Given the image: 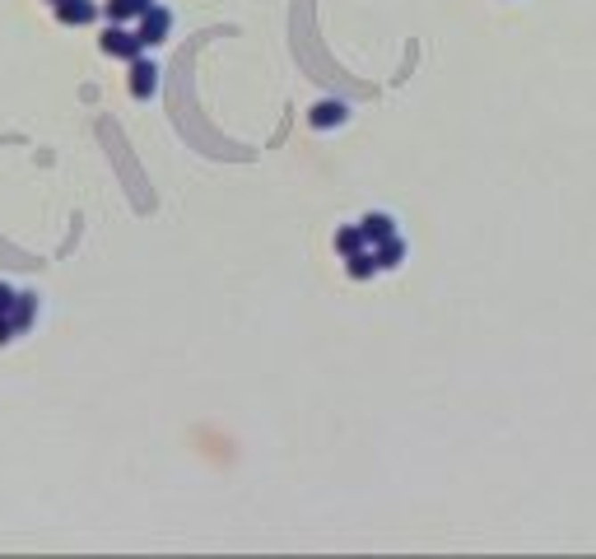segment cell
<instances>
[{"mask_svg":"<svg viewBox=\"0 0 596 559\" xmlns=\"http://www.w3.org/2000/svg\"><path fill=\"white\" fill-rule=\"evenodd\" d=\"M159 94V66L150 56L131 61V98H154Z\"/></svg>","mask_w":596,"mask_h":559,"instance_id":"277c9868","label":"cell"},{"mask_svg":"<svg viewBox=\"0 0 596 559\" xmlns=\"http://www.w3.org/2000/svg\"><path fill=\"white\" fill-rule=\"evenodd\" d=\"M145 10H154V0H108V5H102L108 24H131V19H140Z\"/></svg>","mask_w":596,"mask_h":559,"instance_id":"52a82bcc","label":"cell"},{"mask_svg":"<svg viewBox=\"0 0 596 559\" xmlns=\"http://www.w3.org/2000/svg\"><path fill=\"white\" fill-rule=\"evenodd\" d=\"M363 247H368V238H363L359 224H340L336 229V252L340 257H355V252H363Z\"/></svg>","mask_w":596,"mask_h":559,"instance_id":"9c48e42d","label":"cell"},{"mask_svg":"<svg viewBox=\"0 0 596 559\" xmlns=\"http://www.w3.org/2000/svg\"><path fill=\"white\" fill-rule=\"evenodd\" d=\"M345 271H349V280H373L382 266H378V252L373 247H363V252H355V257H345Z\"/></svg>","mask_w":596,"mask_h":559,"instance_id":"ba28073f","label":"cell"},{"mask_svg":"<svg viewBox=\"0 0 596 559\" xmlns=\"http://www.w3.org/2000/svg\"><path fill=\"white\" fill-rule=\"evenodd\" d=\"M19 336V326H14V317H5V313H0V345H10Z\"/></svg>","mask_w":596,"mask_h":559,"instance_id":"4fadbf2b","label":"cell"},{"mask_svg":"<svg viewBox=\"0 0 596 559\" xmlns=\"http://www.w3.org/2000/svg\"><path fill=\"white\" fill-rule=\"evenodd\" d=\"M10 317H14L19 331H29L33 317H37V294H19V303H14V313H10Z\"/></svg>","mask_w":596,"mask_h":559,"instance_id":"8fae6325","label":"cell"},{"mask_svg":"<svg viewBox=\"0 0 596 559\" xmlns=\"http://www.w3.org/2000/svg\"><path fill=\"white\" fill-rule=\"evenodd\" d=\"M52 10H56V19H61L66 29H85V24H94V19L102 14L94 0H56Z\"/></svg>","mask_w":596,"mask_h":559,"instance_id":"3957f363","label":"cell"},{"mask_svg":"<svg viewBox=\"0 0 596 559\" xmlns=\"http://www.w3.org/2000/svg\"><path fill=\"white\" fill-rule=\"evenodd\" d=\"M373 252H378V266H382V271H396V266L405 261V243H401V238H387V243L373 247Z\"/></svg>","mask_w":596,"mask_h":559,"instance_id":"30bf717a","label":"cell"},{"mask_svg":"<svg viewBox=\"0 0 596 559\" xmlns=\"http://www.w3.org/2000/svg\"><path fill=\"white\" fill-rule=\"evenodd\" d=\"M359 229H363L368 247H378V243H387V238H396V219H392V215H382V210H373V215H363V219H359Z\"/></svg>","mask_w":596,"mask_h":559,"instance_id":"8992f818","label":"cell"},{"mask_svg":"<svg viewBox=\"0 0 596 559\" xmlns=\"http://www.w3.org/2000/svg\"><path fill=\"white\" fill-rule=\"evenodd\" d=\"M98 43H102V52L117 56V61H135V56H145V37H140L135 29H127V24H108Z\"/></svg>","mask_w":596,"mask_h":559,"instance_id":"6da1fadb","label":"cell"},{"mask_svg":"<svg viewBox=\"0 0 596 559\" xmlns=\"http://www.w3.org/2000/svg\"><path fill=\"white\" fill-rule=\"evenodd\" d=\"M345 117H349V108L345 103H336V98H322L313 112H307V121H313L317 131H331V127H345Z\"/></svg>","mask_w":596,"mask_h":559,"instance_id":"5b68a950","label":"cell"},{"mask_svg":"<svg viewBox=\"0 0 596 559\" xmlns=\"http://www.w3.org/2000/svg\"><path fill=\"white\" fill-rule=\"evenodd\" d=\"M52 5H56V0H52Z\"/></svg>","mask_w":596,"mask_h":559,"instance_id":"5bb4252c","label":"cell"},{"mask_svg":"<svg viewBox=\"0 0 596 559\" xmlns=\"http://www.w3.org/2000/svg\"><path fill=\"white\" fill-rule=\"evenodd\" d=\"M14 303H19V294H14V289H10L5 280H0V313L10 317V313H14Z\"/></svg>","mask_w":596,"mask_h":559,"instance_id":"7c38bea8","label":"cell"},{"mask_svg":"<svg viewBox=\"0 0 596 559\" xmlns=\"http://www.w3.org/2000/svg\"><path fill=\"white\" fill-rule=\"evenodd\" d=\"M135 33L145 37V47L168 43V33H173V10H163V5L145 10V14H140V29H135Z\"/></svg>","mask_w":596,"mask_h":559,"instance_id":"7a4b0ae2","label":"cell"}]
</instances>
